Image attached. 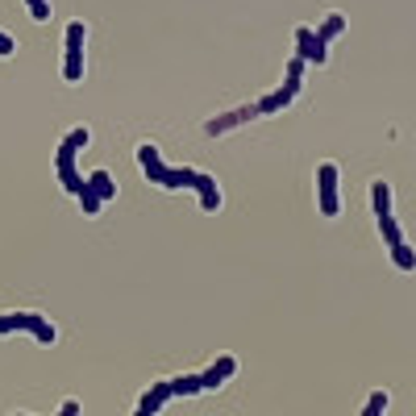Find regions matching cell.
<instances>
[{"label":"cell","mask_w":416,"mask_h":416,"mask_svg":"<svg viewBox=\"0 0 416 416\" xmlns=\"http://www.w3.org/2000/svg\"><path fill=\"white\" fill-rule=\"evenodd\" d=\"M317 196H320V213L338 217L342 200H338V163H320L317 167Z\"/></svg>","instance_id":"obj_1"},{"label":"cell","mask_w":416,"mask_h":416,"mask_svg":"<svg viewBox=\"0 0 416 416\" xmlns=\"http://www.w3.org/2000/svg\"><path fill=\"white\" fill-rule=\"evenodd\" d=\"M233 375H238V358H233V354H217L208 367L200 370V387H204V392H217V387H225Z\"/></svg>","instance_id":"obj_2"},{"label":"cell","mask_w":416,"mask_h":416,"mask_svg":"<svg viewBox=\"0 0 416 416\" xmlns=\"http://www.w3.org/2000/svg\"><path fill=\"white\" fill-rule=\"evenodd\" d=\"M295 54H300L304 63H317L320 67V63L329 59V42H320L313 25H300V29H295Z\"/></svg>","instance_id":"obj_3"},{"label":"cell","mask_w":416,"mask_h":416,"mask_svg":"<svg viewBox=\"0 0 416 416\" xmlns=\"http://www.w3.org/2000/svg\"><path fill=\"white\" fill-rule=\"evenodd\" d=\"M54 167H59V183L75 196V192L83 188V175H79V167H75V150L59 146V150H54Z\"/></svg>","instance_id":"obj_4"},{"label":"cell","mask_w":416,"mask_h":416,"mask_svg":"<svg viewBox=\"0 0 416 416\" xmlns=\"http://www.w3.org/2000/svg\"><path fill=\"white\" fill-rule=\"evenodd\" d=\"M258 117V108L254 104H242V108H233V113H220V117H213V121L204 125V133H229V129H238V125H245V121H254Z\"/></svg>","instance_id":"obj_5"},{"label":"cell","mask_w":416,"mask_h":416,"mask_svg":"<svg viewBox=\"0 0 416 416\" xmlns=\"http://www.w3.org/2000/svg\"><path fill=\"white\" fill-rule=\"evenodd\" d=\"M138 167L146 171L150 183H163V175H167V163H163V154H158L154 142H142V146H138Z\"/></svg>","instance_id":"obj_6"},{"label":"cell","mask_w":416,"mask_h":416,"mask_svg":"<svg viewBox=\"0 0 416 416\" xmlns=\"http://www.w3.org/2000/svg\"><path fill=\"white\" fill-rule=\"evenodd\" d=\"M192 188L200 192V208H204V213H217V208H220V188H217V179H213L208 171H196V175H192Z\"/></svg>","instance_id":"obj_7"},{"label":"cell","mask_w":416,"mask_h":416,"mask_svg":"<svg viewBox=\"0 0 416 416\" xmlns=\"http://www.w3.org/2000/svg\"><path fill=\"white\" fill-rule=\"evenodd\" d=\"M295 92L300 88H292V83H283V88H275L270 96H263V100H254V108H258V117H267V113H283L288 104L295 100Z\"/></svg>","instance_id":"obj_8"},{"label":"cell","mask_w":416,"mask_h":416,"mask_svg":"<svg viewBox=\"0 0 416 416\" xmlns=\"http://www.w3.org/2000/svg\"><path fill=\"white\" fill-rule=\"evenodd\" d=\"M167 400H175V395H171V383L163 379V383H154V387H146V392H142V400H138V408H146V412H154V416H158V408H163Z\"/></svg>","instance_id":"obj_9"},{"label":"cell","mask_w":416,"mask_h":416,"mask_svg":"<svg viewBox=\"0 0 416 416\" xmlns=\"http://www.w3.org/2000/svg\"><path fill=\"white\" fill-rule=\"evenodd\" d=\"M25 333H34V342L38 345H54V338H59V329H54L46 317H34V313L25 317Z\"/></svg>","instance_id":"obj_10"},{"label":"cell","mask_w":416,"mask_h":416,"mask_svg":"<svg viewBox=\"0 0 416 416\" xmlns=\"http://www.w3.org/2000/svg\"><path fill=\"white\" fill-rule=\"evenodd\" d=\"M83 183L96 192L100 200H113L117 196V179H113V171H92V175H83Z\"/></svg>","instance_id":"obj_11"},{"label":"cell","mask_w":416,"mask_h":416,"mask_svg":"<svg viewBox=\"0 0 416 416\" xmlns=\"http://www.w3.org/2000/svg\"><path fill=\"white\" fill-rule=\"evenodd\" d=\"M370 204H375V217H387L392 213V183L387 179H375L370 183Z\"/></svg>","instance_id":"obj_12"},{"label":"cell","mask_w":416,"mask_h":416,"mask_svg":"<svg viewBox=\"0 0 416 416\" xmlns=\"http://www.w3.org/2000/svg\"><path fill=\"white\" fill-rule=\"evenodd\" d=\"M63 79L67 83H79L83 79V50H67L63 54Z\"/></svg>","instance_id":"obj_13"},{"label":"cell","mask_w":416,"mask_h":416,"mask_svg":"<svg viewBox=\"0 0 416 416\" xmlns=\"http://www.w3.org/2000/svg\"><path fill=\"white\" fill-rule=\"evenodd\" d=\"M192 175H196V167H167V175H163V188H171V192H179V188H192Z\"/></svg>","instance_id":"obj_14"},{"label":"cell","mask_w":416,"mask_h":416,"mask_svg":"<svg viewBox=\"0 0 416 416\" xmlns=\"http://www.w3.org/2000/svg\"><path fill=\"white\" fill-rule=\"evenodd\" d=\"M342 34H345V17L342 13H329V17L320 21V29H317L320 42H333V38H342Z\"/></svg>","instance_id":"obj_15"},{"label":"cell","mask_w":416,"mask_h":416,"mask_svg":"<svg viewBox=\"0 0 416 416\" xmlns=\"http://www.w3.org/2000/svg\"><path fill=\"white\" fill-rule=\"evenodd\" d=\"M167 383H171V395H200L204 392V387H200V375H175Z\"/></svg>","instance_id":"obj_16"},{"label":"cell","mask_w":416,"mask_h":416,"mask_svg":"<svg viewBox=\"0 0 416 416\" xmlns=\"http://www.w3.org/2000/svg\"><path fill=\"white\" fill-rule=\"evenodd\" d=\"M392 263H395V270H416V250L408 242H400V245H392Z\"/></svg>","instance_id":"obj_17"},{"label":"cell","mask_w":416,"mask_h":416,"mask_svg":"<svg viewBox=\"0 0 416 416\" xmlns=\"http://www.w3.org/2000/svg\"><path fill=\"white\" fill-rule=\"evenodd\" d=\"M379 233H383V242L387 245H400L404 242V229H400V220L387 213V217H379Z\"/></svg>","instance_id":"obj_18"},{"label":"cell","mask_w":416,"mask_h":416,"mask_svg":"<svg viewBox=\"0 0 416 416\" xmlns=\"http://www.w3.org/2000/svg\"><path fill=\"white\" fill-rule=\"evenodd\" d=\"M88 142H92V129H88V125H75L71 133L63 138V146H67V150H75V154H79V150L88 146Z\"/></svg>","instance_id":"obj_19"},{"label":"cell","mask_w":416,"mask_h":416,"mask_svg":"<svg viewBox=\"0 0 416 416\" xmlns=\"http://www.w3.org/2000/svg\"><path fill=\"white\" fill-rule=\"evenodd\" d=\"M387 404H392V395L379 387V392H370V400H367V408H362V416H383V412H387Z\"/></svg>","instance_id":"obj_20"},{"label":"cell","mask_w":416,"mask_h":416,"mask_svg":"<svg viewBox=\"0 0 416 416\" xmlns=\"http://www.w3.org/2000/svg\"><path fill=\"white\" fill-rule=\"evenodd\" d=\"M75 196H79V208H83L88 217H96V213H100V204H104V200H100L96 192H92V188H88V183H83V188H79Z\"/></svg>","instance_id":"obj_21"},{"label":"cell","mask_w":416,"mask_h":416,"mask_svg":"<svg viewBox=\"0 0 416 416\" xmlns=\"http://www.w3.org/2000/svg\"><path fill=\"white\" fill-rule=\"evenodd\" d=\"M83 38H88V25H83V21H71V25H67V38H63V42H67V50H83Z\"/></svg>","instance_id":"obj_22"},{"label":"cell","mask_w":416,"mask_h":416,"mask_svg":"<svg viewBox=\"0 0 416 416\" xmlns=\"http://www.w3.org/2000/svg\"><path fill=\"white\" fill-rule=\"evenodd\" d=\"M304 71H308V63H304L300 54H292V59H288V79H283V83H292V88H300V79H304Z\"/></svg>","instance_id":"obj_23"},{"label":"cell","mask_w":416,"mask_h":416,"mask_svg":"<svg viewBox=\"0 0 416 416\" xmlns=\"http://www.w3.org/2000/svg\"><path fill=\"white\" fill-rule=\"evenodd\" d=\"M25 9H29V17H34V21H50V13H54V9H50V0H25Z\"/></svg>","instance_id":"obj_24"},{"label":"cell","mask_w":416,"mask_h":416,"mask_svg":"<svg viewBox=\"0 0 416 416\" xmlns=\"http://www.w3.org/2000/svg\"><path fill=\"white\" fill-rule=\"evenodd\" d=\"M59 416H79V400H63V408H59Z\"/></svg>","instance_id":"obj_25"},{"label":"cell","mask_w":416,"mask_h":416,"mask_svg":"<svg viewBox=\"0 0 416 416\" xmlns=\"http://www.w3.org/2000/svg\"><path fill=\"white\" fill-rule=\"evenodd\" d=\"M13 50H17V42H13V38L0 29V54H13Z\"/></svg>","instance_id":"obj_26"},{"label":"cell","mask_w":416,"mask_h":416,"mask_svg":"<svg viewBox=\"0 0 416 416\" xmlns=\"http://www.w3.org/2000/svg\"><path fill=\"white\" fill-rule=\"evenodd\" d=\"M133 416H154V412H146V408H133Z\"/></svg>","instance_id":"obj_27"},{"label":"cell","mask_w":416,"mask_h":416,"mask_svg":"<svg viewBox=\"0 0 416 416\" xmlns=\"http://www.w3.org/2000/svg\"><path fill=\"white\" fill-rule=\"evenodd\" d=\"M17 416H25V412H17Z\"/></svg>","instance_id":"obj_28"}]
</instances>
